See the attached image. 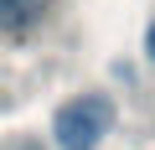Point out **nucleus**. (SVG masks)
<instances>
[{
    "label": "nucleus",
    "mask_w": 155,
    "mask_h": 150,
    "mask_svg": "<svg viewBox=\"0 0 155 150\" xmlns=\"http://www.w3.org/2000/svg\"><path fill=\"white\" fill-rule=\"evenodd\" d=\"M145 52H150V57H155V26H150V31H145Z\"/></svg>",
    "instance_id": "nucleus-3"
},
{
    "label": "nucleus",
    "mask_w": 155,
    "mask_h": 150,
    "mask_svg": "<svg viewBox=\"0 0 155 150\" xmlns=\"http://www.w3.org/2000/svg\"><path fill=\"white\" fill-rule=\"evenodd\" d=\"M114 129V104L104 93H83V98H67L52 114V135L62 150H93L104 135Z\"/></svg>",
    "instance_id": "nucleus-1"
},
{
    "label": "nucleus",
    "mask_w": 155,
    "mask_h": 150,
    "mask_svg": "<svg viewBox=\"0 0 155 150\" xmlns=\"http://www.w3.org/2000/svg\"><path fill=\"white\" fill-rule=\"evenodd\" d=\"M21 150H36V145H21Z\"/></svg>",
    "instance_id": "nucleus-4"
},
{
    "label": "nucleus",
    "mask_w": 155,
    "mask_h": 150,
    "mask_svg": "<svg viewBox=\"0 0 155 150\" xmlns=\"http://www.w3.org/2000/svg\"><path fill=\"white\" fill-rule=\"evenodd\" d=\"M47 5H52V0H0V31L21 36V31L41 26L47 21Z\"/></svg>",
    "instance_id": "nucleus-2"
}]
</instances>
